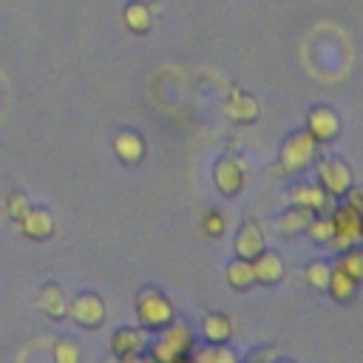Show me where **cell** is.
<instances>
[{
  "instance_id": "6da1fadb",
  "label": "cell",
  "mask_w": 363,
  "mask_h": 363,
  "mask_svg": "<svg viewBox=\"0 0 363 363\" xmlns=\"http://www.w3.org/2000/svg\"><path fill=\"white\" fill-rule=\"evenodd\" d=\"M315 156H318V142L303 128V130H295V133L286 136V142L281 145L278 162H281V170L286 176H295V173H303L306 167H312Z\"/></svg>"
},
{
  "instance_id": "7a4b0ae2",
  "label": "cell",
  "mask_w": 363,
  "mask_h": 363,
  "mask_svg": "<svg viewBox=\"0 0 363 363\" xmlns=\"http://www.w3.org/2000/svg\"><path fill=\"white\" fill-rule=\"evenodd\" d=\"M133 312H136V320H139L142 329H156V332L164 329L167 323H173V318H176L170 298L164 292L153 289V286H147V289H142L136 295Z\"/></svg>"
},
{
  "instance_id": "3957f363",
  "label": "cell",
  "mask_w": 363,
  "mask_h": 363,
  "mask_svg": "<svg viewBox=\"0 0 363 363\" xmlns=\"http://www.w3.org/2000/svg\"><path fill=\"white\" fill-rule=\"evenodd\" d=\"M159 340L150 346L153 363H176L179 357H184L193 349V332L184 323H167L164 329H159Z\"/></svg>"
},
{
  "instance_id": "277c9868",
  "label": "cell",
  "mask_w": 363,
  "mask_h": 363,
  "mask_svg": "<svg viewBox=\"0 0 363 363\" xmlns=\"http://www.w3.org/2000/svg\"><path fill=\"white\" fill-rule=\"evenodd\" d=\"M332 227H335V235H332V244L337 250H349V247H357L360 238H363V216L346 204H340L335 213H332Z\"/></svg>"
},
{
  "instance_id": "5b68a950",
  "label": "cell",
  "mask_w": 363,
  "mask_h": 363,
  "mask_svg": "<svg viewBox=\"0 0 363 363\" xmlns=\"http://www.w3.org/2000/svg\"><path fill=\"white\" fill-rule=\"evenodd\" d=\"M318 184L332 196V199H340L352 184H354V176H352V167L337 159V156H329V159H320L318 164Z\"/></svg>"
},
{
  "instance_id": "8992f818",
  "label": "cell",
  "mask_w": 363,
  "mask_h": 363,
  "mask_svg": "<svg viewBox=\"0 0 363 363\" xmlns=\"http://www.w3.org/2000/svg\"><path fill=\"white\" fill-rule=\"evenodd\" d=\"M74 323L85 326V329H96L105 320V301L96 292H79L74 298H68V315Z\"/></svg>"
},
{
  "instance_id": "52a82bcc",
  "label": "cell",
  "mask_w": 363,
  "mask_h": 363,
  "mask_svg": "<svg viewBox=\"0 0 363 363\" xmlns=\"http://www.w3.org/2000/svg\"><path fill=\"white\" fill-rule=\"evenodd\" d=\"M213 182H216V190L227 199L238 196L244 190V182H247V173H244V164L233 156H224L213 164Z\"/></svg>"
},
{
  "instance_id": "ba28073f",
  "label": "cell",
  "mask_w": 363,
  "mask_h": 363,
  "mask_svg": "<svg viewBox=\"0 0 363 363\" xmlns=\"http://www.w3.org/2000/svg\"><path fill=\"white\" fill-rule=\"evenodd\" d=\"M306 130L312 133V139L318 145L320 142H332L340 133V119L329 105H315L309 111V116H306Z\"/></svg>"
},
{
  "instance_id": "9c48e42d",
  "label": "cell",
  "mask_w": 363,
  "mask_h": 363,
  "mask_svg": "<svg viewBox=\"0 0 363 363\" xmlns=\"http://www.w3.org/2000/svg\"><path fill=\"white\" fill-rule=\"evenodd\" d=\"M289 201H292L295 207H303V210L315 213V216L332 210V196H329L320 184H309V182L295 184V187L289 190Z\"/></svg>"
},
{
  "instance_id": "30bf717a",
  "label": "cell",
  "mask_w": 363,
  "mask_h": 363,
  "mask_svg": "<svg viewBox=\"0 0 363 363\" xmlns=\"http://www.w3.org/2000/svg\"><path fill=\"white\" fill-rule=\"evenodd\" d=\"M147 346V337H145V329H136V326H122L113 332L111 337V352L113 357L119 360H133L136 354H142Z\"/></svg>"
},
{
  "instance_id": "8fae6325",
  "label": "cell",
  "mask_w": 363,
  "mask_h": 363,
  "mask_svg": "<svg viewBox=\"0 0 363 363\" xmlns=\"http://www.w3.org/2000/svg\"><path fill=\"white\" fill-rule=\"evenodd\" d=\"M17 224L23 227V235H28L34 241H45L54 235V216L45 207H28Z\"/></svg>"
},
{
  "instance_id": "7c38bea8",
  "label": "cell",
  "mask_w": 363,
  "mask_h": 363,
  "mask_svg": "<svg viewBox=\"0 0 363 363\" xmlns=\"http://www.w3.org/2000/svg\"><path fill=\"white\" fill-rule=\"evenodd\" d=\"M264 247H267V244H264V233H261V227H258L255 221H244V224L238 227L235 238H233L235 258H247V261H252Z\"/></svg>"
},
{
  "instance_id": "4fadbf2b",
  "label": "cell",
  "mask_w": 363,
  "mask_h": 363,
  "mask_svg": "<svg viewBox=\"0 0 363 363\" xmlns=\"http://www.w3.org/2000/svg\"><path fill=\"white\" fill-rule=\"evenodd\" d=\"M252 275H255V284H264V286H272V284H278L281 278H284V261H281V255L278 252H272V250H261L252 261Z\"/></svg>"
},
{
  "instance_id": "5bb4252c",
  "label": "cell",
  "mask_w": 363,
  "mask_h": 363,
  "mask_svg": "<svg viewBox=\"0 0 363 363\" xmlns=\"http://www.w3.org/2000/svg\"><path fill=\"white\" fill-rule=\"evenodd\" d=\"M224 113L233 122H255L258 119V102H255V96L244 94L241 88H233L227 102H224Z\"/></svg>"
},
{
  "instance_id": "9a60e30c",
  "label": "cell",
  "mask_w": 363,
  "mask_h": 363,
  "mask_svg": "<svg viewBox=\"0 0 363 363\" xmlns=\"http://www.w3.org/2000/svg\"><path fill=\"white\" fill-rule=\"evenodd\" d=\"M113 150L125 164H139L145 159V139L136 130H122L113 139Z\"/></svg>"
},
{
  "instance_id": "2e32d148",
  "label": "cell",
  "mask_w": 363,
  "mask_h": 363,
  "mask_svg": "<svg viewBox=\"0 0 363 363\" xmlns=\"http://www.w3.org/2000/svg\"><path fill=\"white\" fill-rule=\"evenodd\" d=\"M37 306L48 315V318H65L68 315V295L62 292V286L60 284H45L43 289H40V295H37Z\"/></svg>"
},
{
  "instance_id": "e0dca14e",
  "label": "cell",
  "mask_w": 363,
  "mask_h": 363,
  "mask_svg": "<svg viewBox=\"0 0 363 363\" xmlns=\"http://www.w3.org/2000/svg\"><path fill=\"white\" fill-rule=\"evenodd\" d=\"M122 20L128 26V31L133 34H147L150 26H153V6L142 3V0H130L122 11Z\"/></svg>"
},
{
  "instance_id": "ac0fdd59",
  "label": "cell",
  "mask_w": 363,
  "mask_h": 363,
  "mask_svg": "<svg viewBox=\"0 0 363 363\" xmlns=\"http://www.w3.org/2000/svg\"><path fill=\"white\" fill-rule=\"evenodd\" d=\"M201 335L207 343H227L233 337V320L224 312H207L201 320Z\"/></svg>"
},
{
  "instance_id": "d6986e66",
  "label": "cell",
  "mask_w": 363,
  "mask_h": 363,
  "mask_svg": "<svg viewBox=\"0 0 363 363\" xmlns=\"http://www.w3.org/2000/svg\"><path fill=\"white\" fill-rule=\"evenodd\" d=\"M326 292H329L335 301L346 303V301H352V298H354V292H357V281H354L349 272H343V269H340V264H332Z\"/></svg>"
},
{
  "instance_id": "ffe728a7",
  "label": "cell",
  "mask_w": 363,
  "mask_h": 363,
  "mask_svg": "<svg viewBox=\"0 0 363 363\" xmlns=\"http://www.w3.org/2000/svg\"><path fill=\"white\" fill-rule=\"evenodd\" d=\"M312 216H315V213H309V210L292 204L286 213H281V216L275 218V227H278V233H284V235H295V233H303V230H306V224L312 221Z\"/></svg>"
},
{
  "instance_id": "44dd1931",
  "label": "cell",
  "mask_w": 363,
  "mask_h": 363,
  "mask_svg": "<svg viewBox=\"0 0 363 363\" xmlns=\"http://www.w3.org/2000/svg\"><path fill=\"white\" fill-rule=\"evenodd\" d=\"M227 284L233 289H247L255 284V275H252V264L247 258H233L227 264Z\"/></svg>"
},
{
  "instance_id": "7402d4cb",
  "label": "cell",
  "mask_w": 363,
  "mask_h": 363,
  "mask_svg": "<svg viewBox=\"0 0 363 363\" xmlns=\"http://www.w3.org/2000/svg\"><path fill=\"white\" fill-rule=\"evenodd\" d=\"M190 363H238V357L227 343H207L193 354Z\"/></svg>"
},
{
  "instance_id": "603a6c76",
  "label": "cell",
  "mask_w": 363,
  "mask_h": 363,
  "mask_svg": "<svg viewBox=\"0 0 363 363\" xmlns=\"http://www.w3.org/2000/svg\"><path fill=\"white\" fill-rule=\"evenodd\" d=\"M312 241H318V244H329L332 241V235H335V227H332V216H323V213H318V216H312V221L306 224V230H303Z\"/></svg>"
},
{
  "instance_id": "cb8c5ba5",
  "label": "cell",
  "mask_w": 363,
  "mask_h": 363,
  "mask_svg": "<svg viewBox=\"0 0 363 363\" xmlns=\"http://www.w3.org/2000/svg\"><path fill=\"white\" fill-rule=\"evenodd\" d=\"M329 272H332V264L329 261H323V258H318V261H309L306 264V269H303V278H306V284L312 286V289H326V284H329Z\"/></svg>"
},
{
  "instance_id": "d4e9b609",
  "label": "cell",
  "mask_w": 363,
  "mask_h": 363,
  "mask_svg": "<svg viewBox=\"0 0 363 363\" xmlns=\"http://www.w3.org/2000/svg\"><path fill=\"white\" fill-rule=\"evenodd\" d=\"M340 269L343 272H349L357 284L363 281V255H360V250L357 247H349V250H343V255H340Z\"/></svg>"
},
{
  "instance_id": "484cf974",
  "label": "cell",
  "mask_w": 363,
  "mask_h": 363,
  "mask_svg": "<svg viewBox=\"0 0 363 363\" xmlns=\"http://www.w3.org/2000/svg\"><path fill=\"white\" fill-rule=\"evenodd\" d=\"M54 363H82V352L71 337H60L54 343Z\"/></svg>"
},
{
  "instance_id": "4316f807",
  "label": "cell",
  "mask_w": 363,
  "mask_h": 363,
  "mask_svg": "<svg viewBox=\"0 0 363 363\" xmlns=\"http://www.w3.org/2000/svg\"><path fill=\"white\" fill-rule=\"evenodd\" d=\"M28 207H31V201H28V196H26L23 190H14V193L9 196V201H6V210H9V216H11L14 221H20Z\"/></svg>"
},
{
  "instance_id": "83f0119b",
  "label": "cell",
  "mask_w": 363,
  "mask_h": 363,
  "mask_svg": "<svg viewBox=\"0 0 363 363\" xmlns=\"http://www.w3.org/2000/svg\"><path fill=\"white\" fill-rule=\"evenodd\" d=\"M201 227H204V233H207L210 238H218V235L224 233V227H227V221H224V216H221L218 210H210V213L204 216V221H201Z\"/></svg>"
},
{
  "instance_id": "f1b7e54d",
  "label": "cell",
  "mask_w": 363,
  "mask_h": 363,
  "mask_svg": "<svg viewBox=\"0 0 363 363\" xmlns=\"http://www.w3.org/2000/svg\"><path fill=\"white\" fill-rule=\"evenodd\" d=\"M247 363H272V354H269L267 349H261V352H255V354H252Z\"/></svg>"
},
{
  "instance_id": "f546056e",
  "label": "cell",
  "mask_w": 363,
  "mask_h": 363,
  "mask_svg": "<svg viewBox=\"0 0 363 363\" xmlns=\"http://www.w3.org/2000/svg\"><path fill=\"white\" fill-rule=\"evenodd\" d=\"M281 363H292V360H281Z\"/></svg>"
}]
</instances>
